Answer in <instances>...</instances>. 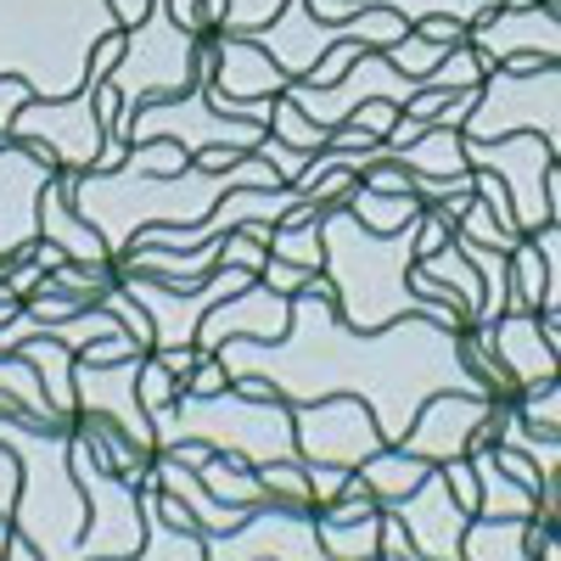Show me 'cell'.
Returning a JSON list of instances; mask_svg holds the SVG:
<instances>
[{
	"label": "cell",
	"mask_w": 561,
	"mask_h": 561,
	"mask_svg": "<svg viewBox=\"0 0 561 561\" xmlns=\"http://www.w3.org/2000/svg\"><path fill=\"white\" fill-rule=\"evenodd\" d=\"M382 561H421L415 556V539L404 534V523L393 517L388 505H382Z\"/></svg>",
	"instance_id": "c3c4849f"
},
{
	"label": "cell",
	"mask_w": 561,
	"mask_h": 561,
	"mask_svg": "<svg viewBox=\"0 0 561 561\" xmlns=\"http://www.w3.org/2000/svg\"><path fill=\"white\" fill-rule=\"evenodd\" d=\"M449 51H455V45H438V39H427V34H415V28H410L399 45H388V62H393L399 73H410V79H427Z\"/></svg>",
	"instance_id": "e575fe53"
},
{
	"label": "cell",
	"mask_w": 561,
	"mask_h": 561,
	"mask_svg": "<svg viewBox=\"0 0 561 561\" xmlns=\"http://www.w3.org/2000/svg\"><path fill=\"white\" fill-rule=\"evenodd\" d=\"M73 472H79V489L90 500V523H84V539H79L73 561H135L140 545H147L140 483L113 472L84 433H73Z\"/></svg>",
	"instance_id": "ba28073f"
},
{
	"label": "cell",
	"mask_w": 561,
	"mask_h": 561,
	"mask_svg": "<svg viewBox=\"0 0 561 561\" xmlns=\"http://www.w3.org/2000/svg\"><path fill=\"white\" fill-rule=\"evenodd\" d=\"M304 466H309V460H304ZM348 483H354V472H343V466H309V505H314V511L332 505Z\"/></svg>",
	"instance_id": "f6af8a7d"
},
{
	"label": "cell",
	"mask_w": 561,
	"mask_h": 561,
	"mask_svg": "<svg viewBox=\"0 0 561 561\" xmlns=\"http://www.w3.org/2000/svg\"><path fill=\"white\" fill-rule=\"evenodd\" d=\"M433 472V460H421V455H410L404 444H382L377 455H370L365 466H359V483L377 494V505H393V500H404V494H415L421 489V478Z\"/></svg>",
	"instance_id": "484cf974"
},
{
	"label": "cell",
	"mask_w": 561,
	"mask_h": 561,
	"mask_svg": "<svg viewBox=\"0 0 561 561\" xmlns=\"http://www.w3.org/2000/svg\"><path fill=\"white\" fill-rule=\"evenodd\" d=\"M370 0H309V12L325 18V23H343V18H359Z\"/></svg>",
	"instance_id": "9f6ffc18"
},
{
	"label": "cell",
	"mask_w": 561,
	"mask_h": 561,
	"mask_svg": "<svg viewBox=\"0 0 561 561\" xmlns=\"http://www.w3.org/2000/svg\"><path fill=\"white\" fill-rule=\"evenodd\" d=\"M550 225L561 230V163H550Z\"/></svg>",
	"instance_id": "94428289"
},
{
	"label": "cell",
	"mask_w": 561,
	"mask_h": 561,
	"mask_svg": "<svg viewBox=\"0 0 561 561\" xmlns=\"http://www.w3.org/2000/svg\"><path fill=\"white\" fill-rule=\"evenodd\" d=\"M494 354L505 359V370L517 377L523 393H534V388H545V382L561 377L539 309H505V314L494 320Z\"/></svg>",
	"instance_id": "ffe728a7"
},
{
	"label": "cell",
	"mask_w": 561,
	"mask_h": 561,
	"mask_svg": "<svg viewBox=\"0 0 561 561\" xmlns=\"http://www.w3.org/2000/svg\"><path fill=\"white\" fill-rule=\"evenodd\" d=\"M208 561H325L314 505H253L237 528L208 534Z\"/></svg>",
	"instance_id": "30bf717a"
},
{
	"label": "cell",
	"mask_w": 561,
	"mask_h": 561,
	"mask_svg": "<svg viewBox=\"0 0 561 561\" xmlns=\"http://www.w3.org/2000/svg\"><path fill=\"white\" fill-rule=\"evenodd\" d=\"M287 73L264 51L253 34H219L214 39V107L230 102H259V96H287Z\"/></svg>",
	"instance_id": "d6986e66"
},
{
	"label": "cell",
	"mask_w": 561,
	"mask_h": 561,
	"mask_svg": "<svg viewBox=\"0 0 561 561\" xmlns=\"http://www.w3.org/2000/svg\"><path fill=\"white\" fill-rule=\"evenodd\" d=\"M545 304V253L534 237H523V248L511 253V309H539Z\"/></svg>",
	"instance_id": "d6a6232c"
},
{
	"label": "cell",
	"mask_w": 561,
	"mask_h": 561,
	"mask_svg": "<svg viewBox=\"0 0 561 561\" xmlns=\"http://www.w3.org/2000/svg\"><path fill=\"white\" fill-rule=\"evenodd\" d=\"M28 359H34V370H39V382H45V393H51V404L62 410V415H79V399H73V348L68 343H57V337H28V343H18Z\"/></svg>",
	"instance_id": "83f0119b"
},
{
	"label": "cell",
	"mask_w": 561,
	"mask_h": 561,
	"mask_svg": "<svg viewBox=\"0 0 561 561\" xmlns=\"http://www.w3.org/2000/svg\"><path fill=\"white\" fill-rule=\"evenodd\" d=\"M113 314H118V325H124V332L140 343V348H152V314L147 309H140L129 293H124V280H113V287H107V298H102Z\"/></svg>",
	"instance_id": "f35d334b"
},
{
	"label": "cell",
	"mask_w": 561,
	"mask_h": 561,
	"mask_svg": "<svg viewBox=\"0 0 561 561\" xmlns=\"http://www.w3.org/2000/svg\"><path fill=\"white\" fill-rule=\"evenodd\" d=\"M107 7H113L118 28L129 34V28H140V23H147V12H152V0H107Z\"/></svg>",
	"instance_id": "680465c9"
},
{
	"label": "cell",
	"mask_w": 561,
	"mask_h": 561,
	"mask_svg": "<svg viewBox=\"0 0 561 561\" xmlns=\"http://www.w3.org/2000/svg\"><path fill=\"white\" fill-rule=\"evenodd\" d=\"M51 180L57 163L45 152L23 147V140L0 147V264L28 259V248L39 242V197Z\"/></svg>",
	"instance_id": "4fadbf2b"
},
{
	"label": "cell",
	"mask_w": 561,
	"mask_h": 561,
	"mask_svg": "<svg viewBox=\"0 0 561 561\" xmlns=\"http://www.w3.org/2000/svg\"><path fill=\"white\" fill-rule=\"evenodd\" d=\"M320 545H325V561H377L382 556V511L354 517V523L320 517Z\"/></svg>",
	"instance_id": "f1b7e54d"
},
{
	"label": "cell",
	"mask_w": 561,
	"mask_h": 561,
	"mask_svg": "<svg viewBox=\"0 0 561 561\" xmlns=\"http://www.w3.org/2000/svg\"><path fill=\"white\" fill-rule=\"evenodd\" d=\"M365 51H370L365 39H348V45H337V51H325V57H320V68L309 73V84H320V90H325V84H337V79H343V73H348V68L365 57Z\"/></svg>",
	"instance_id": "ee69618b"
},
{
	"label": "cell",
	"mask_w": 561,
	"mask_h": 561,
	"mask_svg": "<svg viewBox=\"0 0 561 561\" xmlns=\"http://www.w3.org/2000/svg\"><path fill=\"white\" fill-rule=\"evenodd\" d=\"M421 208H427V203H421L415 192H370L365 180L348 192V214L359 225H370V230H382V237L399 230V225H410V219H421Z\"/></svg>",
	"instance_id": "f546056e"
},
{
	"label": "cell",
	"mask_w": 561,
	"mask_h": 561,
	"mask_svg": "<svg viewBox=\"0 0 561 561\" xmlns=\"http://www.w3.org/2000/svg\"><path fill=\"white\" fill-rule=\"evenodd\" d=\"M163 455H174V460H185V466H197V472H203V466H208V444H174V449H163Z\"/></svg>",
	"instance_id": "91938a15"
},
{
	"label": "cell",
	"mask_w": 561,
	"mask_h": 561,
	"mask_svg": "<svg viewBox=\"0 0 561 561\" xmlns=\"http://www.w3.org/2000/svg\"><path fill=\"white\" fill-rule=\"evenodd\" d=\"M7 545H12V517H0V561H7Z\"/></svg>",
	"instance_id": "be15d7a7"
},
{
	"label": "cell",
	"mask_w": 561,
	"mask_h": 561,
	"mask_svg": "<svg viewBox=\"0 0 561 561\" xmlns=\"http://www.w3.org/2000/svg\"><path fill=\"white\" fill-rule=\"evenodd\" d=\"M219 359L230 370V382L259 377L287 404L354 393L370 404L388 444H399L410 433L415 410L433 393H449V388L455 393H489L460 354V332H449V325H438L427 314L393 320L382 332H359V325H348L337 314V293L325 275H314V287L293 298L287 337H275V343L230 337L219 348Z\"/></svg>",
	"instance_id": "6da1fadb"
},
{
	"label": "cell",
	"mask_w": 561,
	"mask_h": 561,
	"mask_svg": "<svg viewBox=\"0 0 561 561\" xmlns=\"http://www.w3.org/2000/svg\"><path fill=\"white\" fill-rule=\"evenodd\" d=\"M370 7L399 12L410 28L427 23V18H455V23H466V28H478V23L494 12V0H370Z\"/></svg>",
	"instance_id": "1f68e13d"
},
{
	"label": "cell",
	"mask_w": 561,
	"mask_h": 561,
	"mask_svg": "<svg viewBox=\"0 0 561 561\" xmlns=\"http://www.w3.org/2000/svg\"><path fill=\"white\" fill-rule=\"evenodd\" d=\"M0 444L23 466L12 534L34 545V561H73L90 523V500L73 472V427H39L28 415H0Z\"/></svg>",
	"instance_id": "277c9868"
},
{
	"label": "cell",
	"mask_w": 561,
	"mask_h": 561,
	"mask_svg": "<svg viewBox=\"0 0 561 561\" xmlns=\"http://www.w3.org/2000/svg\"><path fill=\"white\" fill-rule=\"evenodd\" d=\"M124 34L107 0H0V79L62 102L90 84L96 45Z\"/></svg>",
	"instance_id": "3957f363"
},
{
	"label": "cell",
	"mask_w": 561,
	"mask_h": 561,
	"mask_svg": "<svg viewBox=\"0 0 561 561\" xmlns=\"http://www.w3.org/2000/svg\"><path fill=\"white\" fill-rule=\"evenodd\" d=\"M7 140H12V135H7V129H0V147H7Z\"/></svg>",
	"instance_id": "e7e4bbea"
},
{
	"label": "cell",
	"mask_w": 561,
	"mask_h": 561,
	"mask_svg": "<svg viewBox=\"0 0 561 561\" xmlns=\"http://www.w3.org/2000/svg\"><path fill=\"white\" fill-rule=\"evenodd\" d=\"M34 96V90L23 84V79H0V129L12 135V118H18V107Z\"/></svg>",
	"instance_id": "db71d44e"
},
{
	"label": "cell",
	"mask_w": 561,
	"mask_h": 561,
	"mask_svg": "<svg viewBox=\"0 0 561 561\" xmlns=\"http://www.w3.org/2000/svg\"><path fill=\"white\" fill-rule=\"evenodd\" d=\"M415 34H427L438 45H466V23H455V18H427V23H415Z\"/></svg>",
	"instance_id": "11a10c76"
},
{
	"label": "cell",
	"mask_w": 561,
	"mask_h": 561,
	"mask_svg": "<svg viewBox=\"0 0 561 561\" xmlns=\"http://www.w3.org/2000/svg\"><path fill=\"white\" fill-rule=\"evenodd\" d=\"M472 466H478V517H534V511H539V494L523 489V483L500 466L489 427L472 438Z\"/></svg>",
	"instance_id": "7402d4cb"
},
{
	"label": "cell",
	"mask_w": 561,
	"mask_h": 561,
	"mask_svg": "<svg viewBox=\"0 0 561 561\" xmlns=\"http://www.w3.org/2000/svg\"><path fill=\"white\" fill-rule=\"evenodd\" d=\"M545 337H550V348H556V370H561V320H545ZM561 382V377H556Z\"/></svg>",
	"instance_id": "6125c7cd"
},
{
	"label": "cell",
	"mask_w": 561,
	"mask_h": 561,
	"mask_svg": "<svg viewBox=\"0 0 561 561\" xmlns=\"http://www.w3.org/2000/svg\"><path fill=\"white\" fill-rule=\"evenodd\" d=\"M219 259H225V264H237V270H253V275H264V264H270V242H259L253 230H230Z\"/></svg>",
	"instance_id": "b9f144b4"
},
{
	"label": "cell",
	"mask_w": 561,
	"mask_h": 561,
	"mask_svg": "<svg viewBox=\"0 0 561 561\" xmlns=\"http://www.w3.org/2000/svg\"><path fill=\"white\" fill-rule=\"evenodd\" d=\"M494 455H500V466H505V472L517 478L523 489H534V494L545 489V478H539V466H534V460H528L523 449H511V444H494Z\"/></svg>",
	"instance_id": "816d5d0a"
},
{
	"label": "cell",
	"mask_w": 561,
	"mask_h": 561,
	"mask_svg": "<svg viewBox=\"0 0 561 561\" xmlns=\"http://www.w3.org/2000/svg\"><path fill=\"white\" fill-rule=\"evenodd\" d=\"M45 280H51V270H39L34 259H18V270H7V275H0V293H7V298H18V304H28V298L45 287Z\"/></svg>",
	"instance_id": "bcb514c9"
},
{
	"label": "cell",
	"mask_w": 561,
	"mask_h": 561,
	"mask_svg": "<svg viewBox=\"0 0 561 561\" xmlns=\"http://www.w3.org/2000/svg\"><path fill=\"white\" fill-rule=\"evenodd\" d=\"M158 449L174 444H208L214 455H230L242 466H270V460H304L298 455V427L293 404L280 393H248V388H219V393H192L180 388L174 404L152 415Z\"/></svg>",
	"instance_id": "5b68a950"
},
{
	"label": "cell",
	"mask_w": 561,
	"mask_h": 561,
	"mask_svg": "<svg viewBox=\"0 0 561 561\" xmlns=\"http://www.w3.org/2000/svg\"><path fill=\"white\" fill-rule=\"evenodd\" d=\"M359 180L370 185V192H415V174L399 169V163H370Z\"/></svg>",
	"instance_id": "681fc988"
},
{
	"label": "cell",
	"mask_w": 561,
	"mask_h": 561,
	"mask_svg": "<svg viewBox=\"0 0 561 561\" xmlns=\"http://www.w3.org/2000/svg\"><path fill=\"white\" fill-rule=\"evenodd\" d=\"M280 7H287V0H230L219 34H259V28H270L280 18Z\"/></svg>",
	"instance_id": "8d00e7d4"
},
{
	"label": "cell",
	"mask_w": 561,
	"mask_h": 561,
	"mask_svg": "<svg viewBox=\"0 0 561 561\" xmlns=\"http://www.w3.org/2000/svg\"><path fill=\"white\" fill-rule=\"evenodd\" d=\"M259 158H270V163H275V174L287 180V185H298V180L309 174V163H314V152H298V147H287V140H275V135L259 147Z\"/></svg>",
	"instance_id": "7bdbcfd3"
},
{
	"label": "cell",
	"mask_w": 561,
	"mask_h": 561,
	"mask_svg": "<svg viewBox=\"0 0 561 561\" xmlns=\"http://www.w3.org/2000/svg\"><path fill=\"white\" fill-rule=\"evenodd\" d=\"M320 203H298L287 219L270 230V259H287V264H304V270H325V237H320Z\"/></svg>",
	"instance_id": "4316f807"
},
{
	"label": "cell",
	"mask_w": 561,
	"mask_h": 561,
	"mask_svg": "<svg viewBox=\"0 0 561 561\" xmlns=\"http://www.w3.org/2000/svg\"><path fill=\"white\" fill-rule=\"evenodd\" d=\"M489 415H494V399L489 393H433L427 404L415 410V421H410V433L399 438L410 455H421V460H433V466H444V460H455V455H472V438L489 427Z\"/></svg>",
	"instance_id": "9a60e30c"
},
{
	"label": "cell",
	"mask_w": 561,
	"mask_h": 561,
	"mask_svg": "<svg viewBox=\"0 0 561 561\" xmlns=\"http://www.w3.org/2000/svg\"><path fill=\"white\" fill-rule=\"evenodd\" d=\"M174 393H180V377L158 354H147V365H140V404H147V415H158L163 404H174Z\"/></svg>",
	"instance_id": "74e56055"
},
{
	"label": "cell",
	"mask_w": 561,
	"mask_h": 561,
	"mask_svg": "<svg viewBox=\"0 0 561 561\" xmlns=\"http://www.w3.org/2000/svg\"><path fill=\"white\" fill-rule=\"evenodd\" d=\"M314 275H325V270H304V264H287V259H270L259 280H264V287H275L280 298H298V293L314 287Z\"/></svg>",
	"instance_id": "60d3db41"
},
{
	"label": "cell",
	"mask_w": 561,
	"mask_h": 561,
	"mask_svg": "<svg viewBox=\"0 0 561 561\" xmlns=\"http://www.w3.org/2000/svg\"><path fill=\"white\" fill-rule=\"evenodd\" d=\"M354 124H365L377 140H388V129L399 124V107H393V102H365V107L354 113Z\"/></svg>",
	"instance_id": "f5cc1de1"
},
{
	"label": "cell",
	"mask_w": 561,
	"mask_h": 561,
	"mask_svg": "<svg viewBox=\"0 0 561 561\" xmlns=\"http://www.w3.org/2000/svg\"><path fill=\"white\" fill-rule=\"evenodd\" d=\"M404 34H410V23L399 12H388V7H365L359 18L325 23V18L309 12V0H287L280 18L270 28H259L253 39L280 62V73H287V79H309L320 68V57L337 51V45H348V39H365L370 51H388V45H399Z\"/></svg>",
	"instance_id": "52a82bcc"
},
{
	"label": "cell",
	"mask_w": 561,
	"mask_h": 561,
	"mask_svg": "<svg viewBox=\"0 0 561 561\" xmlns=\"http://www.w3.org/2000/svg\"><path fill=\"white\" fill-rule=\"evenodd\" d=\"M12 140L45 152L62 174H84L102 163V147H107V129L96 118V84H84L79 96H62V102H45V96H28L12 118Z\"/></svg>",
	"instance_id": "9c48e42d"
},
{
	"label": "cell",
	"mask_w": 561,
	"mask_h": 561,
	"mask_svg": "<svg viewBox=\"0 0 561 561\" xmlns=\"http://www.w3.org/2000/svg\"><path fill=\"white\" fill-rule=\"evenodd\" d=\"M180 388H192V393H219V388H230V370H225L219 354H203L197 370H192V382H180Z\"/></svg>",
	"instance_id": "f907efd6"
},
{
	"label": "cell",
	"mask_w": 561,
	"mask_h": 561,
	"mask_svg": "<svg viewBox=\"0 0 561 561\" xmlns=\"http://www.w3.org/2000/svg\"><path fill=\"white\" fill-rule=\"evenodd\" d=\"M534 517H472L460 534V561H528Z\"/></svg>",
	"instance_id": "cb8c5ba5"
},
{
	"label": "cell",
	"mask_w": 561,
	"mask_h": 561,
	"mask_svg": "<svg viewBox=\"0 0 561 561\" xmlns=\"http://www.w3.org/2000/svg\"><path fill=\"white\" fill-rule=\"evenodd\" d=\"M293 427H298V455L309 466H343V472H359V466L388 444L370 404L354 399V393L293 404Z\"/></svg>",
	"instance_id": "8fae6325"
},
{
	"label": "cell",
	"mask_w": 561,
	"mask_h": 561,
	"mask_svg": "<svg viewBox=\"0 0 561 561\" xmlns=\"http://www.w3.org/2000/svg\"><path fill=\"white\" fill-rule=\"evenodd\" d=\"M494 7H500V0H494Z\"/></svg>",
	"instance_id": "03108f58"
},
{
	"label": "cell",
	"mask_w": 561,
	"mask_h": 561,
	"mask_svg": "<svg viewBox=\"0 0 561 561\" xmlns=\"http://www.w3.org/2000/svg\"><path fill=\"white\" fill-rule=\"evenodd\" d=\"M478 174V203L500 219V225H517V214H511V197H505V185H500V174H489V169H472ZM523 230V225H517Z\"/></svg>",
	"instance_id": "7dc6e473"
},
{
	"label": "cell",
	"mask_w": 561,
	"mask_h": 561,
	"mask_svg": "<svg viewBox=\"0 0 561 561\" xmlns=\"http://www.w3.org/2000/svg\"><path fill=\"white\" fill-rule=\"evenodd\" d=\"M545 135L550 158L561 163V62H539L528 73L489 68L478 84V107L460 124L466 140H500V135Z\"/></svg>",
	"instance_id": "8992f818"
},
{
	"label": "cell",
	"mask_w": 561,
	"mask_h": 561,
	"mask_svg": "<svg viewBox=\"0 0 561 561\" xmlns=\"http://www.w3.org/2000/svg\"><path fill=\"white\" fill-rule=\"evenodd\" d=\"M203 483H208L219 500H230V505H270V500H275V494L264 489V478H259V466H242V460H230V455H208Z\"/></svg>",
	"instance_id": "4dcf8cb0"
},
{
	"label": "cell",
	"mask_w": 561,
	"mask_h": 561,
	"mask_svg": "<svg viewBox=\"0 0 561 561\" xmlns=\"http://www.w3.org/2000/svg\"><path fill=\"white\" fill-rule=\"evenodd\" d=\"M466 45H478L489 68H500L511 57L561 62V18L545 7V0H528V7H494L478 28H466Z\"/></svg>",
	"instance_id": "e0dca14e"
},
{
	"label": "cell",
	"mask_w": 561,
	"mask_h": 561,
	"mask_svg": "<svg viewBox=\"0 0 561 561\" xmlns=\"http://www.w3.org/2000/svg\"><path fill=\"white\" fill-rule=\"evenodd\" d=\"M388 163H399L410 174H427V180H472L460 129H444V124H427V135H415L410 147H399Z\"/></svg>",
	"instance_id": "603a6c76"
},
{
	"label": "cell",
	"mask_w": 561,
	"mask_h": 561,
	"mask_svg": "<svg viewBox=\"0 0 561 561\" xmlns=\"http://www.w3.org/2000/svg\"><path fill=\"white\" fill-rule=\"evenodd\" d=\"M455 230H460V237H472V242H483V248H500V253H517V248H523V237H528V230H517V225H500L478 197L460 208Z\"/></svg>",
	"instance_id": "836d02e7"
},
{
	"label": "cell",
	"mask_w": 561,
	"mask_h": 561,
	"mask_svg": "<svg viewBox=\"0 0 561 561\" xmlns=\"http://www.w3.org/2000/svg\"><path fill=\"white\" fill-rule=\"evenodd\" d=\"M140 365H147V354H124L113 365H96V359H73V399L84 415H107L118 421V427L147 449L158 455V433H152V415L147 404H140Z\"/></svg>",
	"instance_id": "5bb4252c"
},
{
	"label": "cell",
	"mask_w": 561,
	"mask_h": 561,
	"mask_svg": "<svg viewBox=\"0 0 561 561\" xmlns=\"http://www.w3.org/2000/svg\"><path fill=\"white\" fill-rule=\"evenodd\" d=\"M152 354H158V348H152ZM158 359H163V365L174 370V377H180V382H192V370H197V359H203V348H197V343H192V348H163Z\"/></svg>",
	"instance_id": "6f0895ef"
},
{
	"label": "cell",
	"mask_w": 561,
	"mask_h": 561,
	"mask_svg": "<svg viewBox=\"0 0 561 561\" xmlns=\"http://www.w3.org/2000/svg\"><path fill=\"white\" fill-rule=\"evenodd\" d=\"M140 523H147V545L135 561H208V534L174 528L158 505V483H140Z\"/></svg>",
	"instance_id": "d4e9b609"
},
{
	"label": "cell",
	"mask_w": 561,
	"mask_h": 561,
	"mask_svg": "<svg viewBox=\"0 0 561 561\" xmlns=\"http://www.w3.org/2000/svg\"><path fill=\"white\" fill-rule=\"evenodd\" d=\"M517 410H523V421H528V427L561 433V382H545V388L523 393V399H517Z\"/></svg>",
	"instance_id": "ab89813d"
},
{
	"label": "cell",
	"mask_w": 561,
	"mask_h": 561,
	"mask_svg": "<svg viewBox=\"0 0 561 561\" xmlns=\"http://www.w3.org/2000/svg\"><path fill=\"white\" fill-rule=\"evenodd\" d=\"M320 237H325V280L337 293V314L359 332H382L393 320L427 314L449 332H466L472 314L460 304H427L410 287V264L421 253V219L399 225V230H370L348 214V203L320 214Z\"/></svg>",
	"instance_id": "7a4b0ae2"
},
{
	"label": "cell",
	"mask_w": 561,
	"mask_h": 561,
	"mask_svg": "<svg viewBox=\"0 0 561 561\" xmlns=\"http://www.w3.org/2000/svg\"><path fill=\"white\" fill-rule=\"evenodd\" d=\"M388 511L404 523V534L415 539V556L421 561H460V534H466V523H472V511L455 500L444 466H433V472L421 478V489L404 494V500H393Z\"/></svg>",
	"instance_id": "2e32d148"
},
{
	"label": "cell",
	"mask_w": 561,
	"mask_h": 561,
	"mask_svg": "<svg viewBox=\"0 0 561 561\" xmlns=\"http://www.w3.org/2000/svg\"><path fill=\"white\" fill-rule=\"evenodd\" d=\"M259 478L275 500H293V505H309V466L304 460H270L259 466Z\"/></svg>",
	"instance_id": "d590c367"
},
{
	"label": "cell",
	"mask_w": 561,
	"mask_h": 561,
	"mask_svg": "<svg viewBox=\"0 0 561 561\" xmlns=\"http://www.w3.org/2000/svg\"><path fill=\"white\" fill-rule=\"evenodd\" d=\"M287 325H293V298H280L275 287H264V280H248L242 293H230L225 304L208 309L203 332H197V348L203 354H219L230 337L275 343V337H287Z\"/></svg>",
	"instance_id": "ac0fdd59"
},
{
	"label": "cell",
	"mask_w": 561,
	"mask_h": 561,
	"mask_svg": "<svg viewBox=\"0 0 561 561\" xmlns=\"http://www.w3.org/2000/svg\"><path fill=\"white\" fill-rule=\"evenodd\" d=\"M39 237L57 242L68 264H113V253H107V242H102V230L73 208V192H68L62 174L45 185V197H39Z\"/></svg>",
	"instance_id": "44dd1931"
},
{
	"label": "cell",
	"mask_w": 561,
	"mask_h": 561,
	"mask_svg": "<svg viewBox=\"0 0 561 561\" xmlns=\"http://www.w3.org/2000/svg\"><path fill=\"white\" fill-rule=\"evenodd\" d=\"M466 140V135H460ZM466 163L472 169H489L500 174L505 197H511V214H517V225L534 230L550 225V140L545 135H500V140H466Z\"/></svg>",
	"instance_id": "7c38bea8"
}]
</instances>
